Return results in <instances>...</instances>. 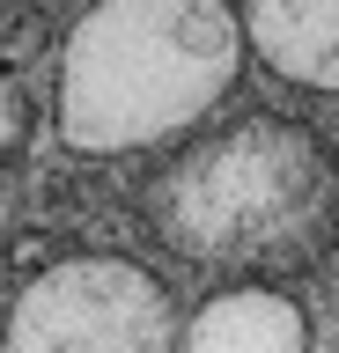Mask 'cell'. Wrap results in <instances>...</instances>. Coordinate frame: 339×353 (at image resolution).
<instances>
[{"mask_svg": "<svg viewBox=\"0 0 339 353\" xmlns=\"http://www.w3.org/2000/svg\"><path fill=\"white\" fill-rule=\"evenodd\" d=\"M0 221H8V199H0Z\"/></svg>", "mask_w": 339, "mask_h": 353, "instance_id": "7", "label": "cell"}, {"mask_svg": "<svg viewBox=\"0 0 339 353\" xmlns=\"http://www.w3.org/2000/svg\"><path fill=\"white\" fill-rule=\"evenodd\" d=\"M244 59L236 8L214 0H118L89 8L59 59V140L126 154L222 103Z\"/></svg>", "mask_w": 339, "mask_h": 353, "instance_id": "1", "label": "cell"}, {"mask_svg": "<svg viewBox=\"0 0 339 353\" xmlns=\"http://www.w3.org/2000/svg\"><path fill=\"white\" fill-rule=\"evenodd\" d=\"M170 287L126 258H67L8 309V353H170Z\"/></svg>", "mask_w": 339, "mask_h": 353, "instance_id": "3", "label": "cell"}, {"mask_svg": "<svg viewBox=\"0 0 339 353\" xmlns=\"http://www.w3.org/2000/svg\"><path fill=\"white\" fill-rule=\"evenodd\" d=\"M273 74L302 88H339V0H258L236 15Z\"/></svg>", "mask_w": 339, "mask_h": 353, "instance_id": "4", "label": "cell"}, {"mask_svg": "<svg viewBox=\"0 0 339 353\" xmlns=\"http://www.w3.org/2000/svg\"><path fill=\"white\" fill-rule=\"evenodd\" d=\"M184 353H302V309L266 287H236L192 316Z\"/></svg>", "mask_w": 339, "mask_h": 353, "instance_id": "5", "label": "cell"}, {"mask_svg": "<svg viewBox=\"0 0 339 353\" xmlns=\"http://www.w3.org/2000/svg\"><path fill=\"white\" fill-rule=\"evenodd\" d=\"M15 140H23V96L0 81V148H15Z\"/></svg>", "mask_w": 339, "mask_h": 353, "instance_id": "6", "label": "cell"}, {"mask_svg": "<svg viewBox=\"0 0 339 353\" xmlns=\"http://www.w3.org/2000/svg\"><path fill=\"white\" fill-rule=\"evenodd\" d=\"M162 236L200 265L295 272L332 243L339 162L317 132L288 118H251L214 132L162 176Z\"/></svg>", "mask_w": 339, "mask_h": 353, "instance_id": "2", "label": "cell"}]
</instances>
